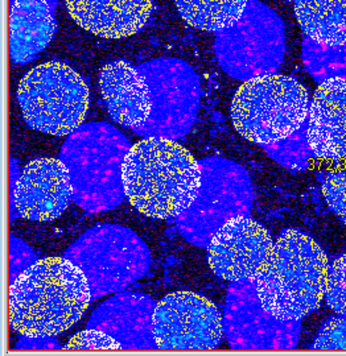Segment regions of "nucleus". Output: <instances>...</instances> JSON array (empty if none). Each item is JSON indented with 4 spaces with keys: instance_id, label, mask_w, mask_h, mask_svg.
<instances>
[{
    "instance_id": "obj_20",
    "label": "nucleus",
    "mask_w": 346,
    "mask_h": 356,
    "mask_svg": "<svg viewBox=\"0 0 346 356\" xmlns=\"http://www.w3.org/2000/svg\"><path fill=\"white\" fill-rule=\"evenodd\" d=\"M297 23L317 44H346V0H294Z\"/></svg>"
},
{
    "instance_id": "obj_18",
    "label": "nucleus",
    "mask_w": 346,
    "mask_h": 356,
    "mask_svg": "<svg viewBox=\"0 0 346 356\" xmlns=\"http://www.w3.org/2000/svg\"><path fill=\"white\" fill-rule=\"evenodd\" d=\"M68 13L82 29L103 38L138 33L151 17L152 0H65Z\"/></svg>"
},
{
    "instance_id": "obj_15",
    "label": "nucleus",
    "mask_w": 346,
    "mask_h": 356,
    "mask_svg": "<svg viewBox=\"0 0 346 356\" xmlns=\"http://www.w3.org/2000/svg\"><path fill=\"white\" fill-rule=\"evenodd\" d=\"M156 302L141 293H119L100 306L88 329L109 334L122 350H155L154 313Z\"/></svg>"
},
{
    "instance_id": "obj_25",
    "label": "nucleus",
    "mask_w": 346,
    "mask_h": 356,
    "mask_svg": "<svg viewBox=\"0 0 346 356\" xmlns=\"http://www.w3.org/2000/svg\"><path fill=\"white\" fill-rule=\"evenodd\" d=\"M325 298L334 313L346 316V252L328 267Z\"/></svg>"
},
{
    "instance_id": "obj_24",
    "label": "nucleus",
    "mask_w": 346,
    "mask_h": 356,
    "mask_svg": "<svg viewBox=\"0 0 346 356\" xmlns=\"http://www.w3.org/2000/svg\"><path fill=\"white\" fill-rule=\"evenodd\" d=\"M321 191L329 209L346 225V160L325 176Z\"/></svg>"
},
{
    "instance_id": "obj_21",
    "label": "nucleus",
    "mask_w": 346,
    "mask_h": 356,
    "mask_svg": "<svg viewBox=\"0 0 346 356\" xmlns=\"http://www.w3.org/2000/svg\"><path fill=\"white\" fill-rule=\"evenodd\" d=\"M181 17L193 28L219 32L238 23L249 0H175Z\"/></svg>"
},
{
    "instance_id": "obj_27",
    "label": "nucleus",
    "mask_w": 346,
    "mask_h": 356,
    "mask_svg": "<svg viewBox=\"0 0 346 356\" xmlns=\"http://www.w3.org/2000/svg\"><path fill=\"white\" fill-rule=\"evenodd\" d=\"M66 350H122L120 344L111 338L109 334L95 329H88L76 334L69 343L65 346Z\"/></svg>"
},
{
    "instance_id": "obj_13",
    "label": "nucleus",
    "mask_w": 346,
    "mask_h": 356,
    "mask_svg": "<svg viewBox=\"0 0 346 356\" xmlns=\"http://www.w3.org/2000/svg\"><path fill=\"white\" fill-rule=\"evenodd\" d=\"M17 216L36 222H51L64 214L73 201L69 175L58 159H36L26 164L13 189Z\"/></svg>"
},
{
    "instance_id": "obj_1",
    "label": "nucleus",
    "mask_w": 346,
    "mask_h": 356,
    "mask_svg": "<svg viewBox=\"0 0 346 356\" xmlns=\"http://www.w3.org/2000/svg\"><path fill=\"white\" fill-rule=\"evenodd\" d=\"M91 301L77 266L65 257L42 259L10 285V325L22 335L56 337L77 323Z\"/></svg>"
},
{
    "instance_id": "obj_9",
    "label": "nucleus",
    "mask_w": 346,
    "mask_h": 356,
    "mask_svg": "<svg viewBox=\"0 0 346 356\" xmlns=\"http://www.w3.org/2000/svg\"><path fill=\"white\" fill-rule=\"evenodd\" d=\"M152 95V113L143 127L146 138H180L189 131L200 103V83L192 69L176 60H160L139 67Z\"/></svg>"
},
{
    "instance_id": "obj_8",
    "label": "nucleus",
    "mask_w": 346,
    "mask_h": 356,
    "mask_svg": "<svg viewBox=\"0 0 346 356\" xmlns=\"http://www.w3.org/2000/svg\"><path fill=\"white\" fill-rule=\"evenodd\" d=\"M200 165V191L193 204L176 216V226L185 241L207 248L223 225L250 214L253 185L244 168L226 159H205Z\"/></svg>"
},
{
    "instance_id": "obj_23",
    "label": "nucleus",
    "mask_w": 346,
    "mask_h": 356,
    "mask_svg": "<svg viewBox=\"0 0 346 356\" xmlns=\"http://www.w3.org/2000/svg\"><path fill=\"white\" fill-rule=\"evenodd\" d=\"M269 157L288 169L304 170L319 159L308 144L307 122L287 139L263 145Z\"/></svg>"
},
{
    "instance_id": "obj_19",
    "label": "nucleus",
    "mask_w": 346,
    "mask_h": 356,
    "mask_svg": "<svg viewBox=\"0 0 346 356\" xmlns=\"http://www.w3.org/2000/svg\"><path fill=\"white\" fill-rule=\"evenodd\" d=\"M56 28L47 0H15L10 13V57L13 63H31L49 45Z\"/></svg>"
},
{
    "instance_id": "obj_22",
    "label": "nucleus",
    "mask_w": 346,
    "mask_h": 356,
    "mask_svg": "<svg viewBox=\"0 0 346 356\" xmlns=\"http://www.w3.org/2000/svg\"><path fill=\"white\" fill-rule=\"evenodd\" d=\"M303 61L309 74L319 83L329 79L346 81V44L328 47L306 38Z\"/></svg>"
},
{
    "instance_id": "obj_4",
    "label": "nucleus",
    "mask_w": 346,
    "mask_h": 356,
    "mask_svg": "<svg viewBox=\"0 0 346 356\" xmlns=\"http://www.w3.org/2000/svg\"><path fill=\"white\" fill-rule=\"evenodd\" d=\"M129 141L114 127L90 123L70 134L60 153L72 186L73 202L89 213H104L126 198L123 165Z\"/></svg>"
},
{
    "instance_id": "obj_2",
    "label": "nucleus",
    "mask_w": 346,
    "mask_h": 356,
    "mask_svg": "<svg viewBox=\"0 0 346 356\" xmlns=\"http://www.w3.org/2000/svg\"><path fill=\"white\" fill-rule=\"evenodd\" d=\"M126 198L141 214L168 219L185 211L201 186V165L176 141L146 138L131 147L123 165Z\"/></svg>"
},
{
    "instance_id": "obj_14",
    "label": "nucleus",
    "mask_w": 346,
    "mask_h": 356,
    "mask_svg": "<svg viewBox=\"0 0 346 356\" xmlns=\"http://www.w3.org/2000/svg\"><path fill=\"white\" fill-rule=\"evenodd\" d=\"M231 28V33L223 29L217 44L218 58L231 76L246 82L269 76L281 66L284 40L279 32H251L249 20H239Z\"/></svg>"
},
{
    "instance_id": "obj_29",
    "label": "nucleus",
    "mask_w": 346,
    "mask_h": 356,
    "mask_svg": "<svg viewBox=\"0 0 346 356\" xmlns=\"http://www.w3.org/2000/svg\"><path fill=\"white\" fill-rule=\"evenodd\" d=\"M17 348H60L51 337H39V335H24L22 341L16 344Z\"/></svg>"
},
{
    "instance_id": "obj_26",
    "label": "nucleus",
    "mask_w": 346,
    "mask_h": 356,
    "mask_svg": "<svg viewBox=\"0 0 346 356\" xmlns=\"http://www.w3.org/2000/svg\"><path fill=\"white\" fill-rule=\"evenodd\" d=\"M315 350H346V316L328 319L312 344Z\"/></svg>"
},
{
    "instance_id": "obj_10",
    "label": "nucleus",
    "mask_w": 346,
    "mask_h": 356,
    "mask_svg": "<svg viewBox=\"0 0 346 356\" xmlns=\"http://www.w3.org/2000/svg\"><path fill=\"white\" fill-rule=\"evenodd\" d=\"M222 321L235 350H290L300 337V321H282L267 312L253 279L231 284Z\"/></svg>"
},
{
    "instance_id": "obj_7",
    "label": "nucleus",
    "mask_w": 346,
    "mask_h": 356,
    "mask_svg": "<svg viewBox=\"0 0 346 356\" xmlns=\"http://www.w3.org/2000/svg\"><path fill=\"white\" fill-rule=\"evenodd\" d=\"M17 102L32 129L66 136L82 126L89 110V88L69 65H39L22 78Z\"/></svg>"
},
{
    "instance_id": "obj_28",
    "label": "nucleus",
    "mask_w": 346,
    "mask_h": 356,
    "mask_svg": "<svg viewBox=\"0 0 346 356\" xmlns=\"http://www.w3.org/2000/svg\"><path fill=\"white\" fill-rule=\"evenodd\" d=\"M39 259L33 254L26 243L11 236L10 243V285L16 280L24 270L38 263Z\"/></svg>"
},
{
    "instance_id": "obj_12",
    "label": "nucleus",
    "mask_w": 346,
    "mask_h": 356,
    "mask_svg": "<svg viewBox=\"0 0 346 356\" xmlns=\"http://www.w3.org/2000/svg\"><path fill=\"white\" fill-rule=\"evenodd\" d=\"M274 243L269 231L250 216H235L207 245L209 267L223 280L254 279L266 266Z\"/></svg>"
},
{
    "instance_id": "obj_11",
    "label": "nucleus",
    "mask_w": 346,
    "mask_h": 356,
    "mask_svg": "<svg viewBox=\"0 0 346 356\" xmlns=\"http://www.w3.org/2000/svg\"><path fill=\"white\" fill-rule=\"evenodd\" d=\"M223 334L217 306L197 293H171L155 309V341L160 350H213Z\"/></svg>"
},
{
    "instance_id": "obj_3",
    "label": "nucleus",
    "mask_w": 346,
    "mask_h": 356,
    "mask_svg": "<svg viewBox=\"0 0 346 356\" xmlns=\"http://www.w3.org/2000/svg\"><path fill=\"white\" fill-rule=\"evenodd\" d=\"M328 257L309 235L284 229L269 260L253 279L266 310L282 321H301L325 296Z\"/></svg>"
},
{
    "instance_id": "obj_6",
    "label": "nucleus",
    "mask_w": 346,
    "mask_h": 356,
    "mask_svg": "<svg viewBox=\"0 0 346 356\" xmlns=\"http://www.w3.org/2000/svg\"><path fill=\"white\" fill-rule=\"evenodd\" d=\"M64 257L84 273L93 301L126 289L151 267L147 244L136 232L118 225L86 231Z\"/></svg>"
},
{
    "instance_id": "obj_16",
    "label": "nucleus",
    "mask_w": 346,
    "mask_h": 356,
    "mask_svg": "<svg viewBox=\"0 0 346 356\" xmlns=\"http://www.w3.org/2000/svg\"><path fill=\"white\" fill-rule=\"evenodd\" d=\"M307 138L310 149L321 160H346V81L320 83L309 104Z\"/></svg>"
},
{
    "instance_id": "obj_17",
    "label": "nucleus",
    "mask_w": 346,
    "mask_h": 356,
    "mask_svg": "<svg viewBox=\"0 0 346 356\" xmlns=\"http://www.w3.org/2000/svg\"><path fill=\"white\" fill-rule=\"evenodd\" d=\"M100 89L111 119L125 127H143L152 113L151 90L139 69L118 60L104 65Z\"/></svg>"
},
{
    "instance_id": "obj_5",
    "label": "nucleus",
    "mask_w": 346,
    "mask_h": 356,
    "mask_svg": "<svg viewBox=\"0 0 346 356\" xmlns=\"http://www.w3.org/2000/svg\"><path fill=\"white\" fill-rule=\"evenodd\" d=\"M309 97L295 78L258 76L237 90L231 103L233 124L246 140L267 145L287 139L307 122Z\"/></svg>"
}]
</instances>
